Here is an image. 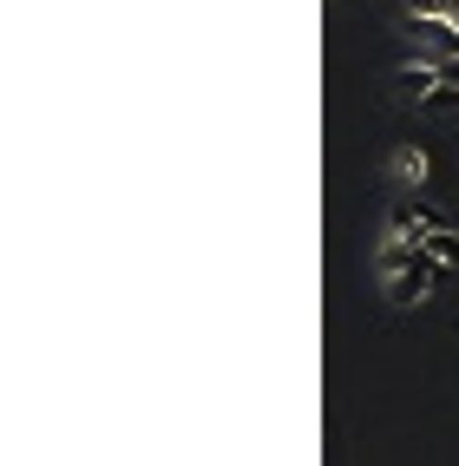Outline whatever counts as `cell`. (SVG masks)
Wrapping results in <instances>:
<instances>
[{"label":"cell","mask_w":459,"mask_h":466,"mask_svg":"<svg viewBox=\"0 0 459 466\" xmlns=\"http://www.w3.org/2000/svg\"><path fill=\"white\" fill-rule=\"evenodd\" d=\"M440 269H446V263H434V257H426L420 243H407V237H381V243H374V283H381V296H387L394 309L426 302V289L440 283Z\"/></svg>","instance_id":"1"},{"label":"cell","mask_w":459,"mask_h":466,"mask_svg":"<svg viewBox=\"0 0 459 466\" xmlns=\"http://www.w3.org/2000/svg\"><path fill=\"white\" fill-rule=\"evenodd\" d=\"M434 224H440V217L426 210L420 198H394V210H387V230H381V237H407V243H420Z\"/></svg>","instance_id":"2"},{"label":"cell","mask_w":459,"mask_h":466,"mask_svg":"<svg viewBox=\"0 0 459 466\" xmlns=\"http://www.w3.org/2000/svg\"><path fill=\"white\" fill-rule=\"evenodd\" d=\"M387 171H394V184H407V191H420V184H426V171H434V165H426V151H420V145H401V151L387 158Z\"/></svg>","instance_id":"3"},{"label":"cell","mask_w":459,"mask_h":466,"mask_svg":"<svg viewBox=\"0 0 459 466\" xmlns=\"http://www.w3.org/2000/svg\"><path fill=\"white\" fill-rule=\"evenodd\" d=\"M414 112H420V118H459V86H453V79L426 86L420 99H414Z\"/></svg>","instance_id":"4"},{"label":"cell","mask_w":459,"mask_h":466,"mask_svg":"<svg viewBox=\"0 0 459 466\" xmlns=\"http://www.w3.org/2000/svg\"><path fill=\"white\" fill-rule=\"evenodd\" d=\"M420 250L434 257V263H446V269H459V230H446V224H434L420 237Z\"/></svg>","instance_id":"5"},{"label":"cell","mask_w":459,"mask_h":466,"mask_svg":"<svg viewBox=\"0 0 459 466\" xmlns=\"http://www.w3.org/2000/svg\"><path fill=\"white\" fill-rule=\"evenodd\" d=\"M426 59H434V73H440V79L459 86V53H426Z\"/></svg>","instance_id":"6"}]
</instances>
